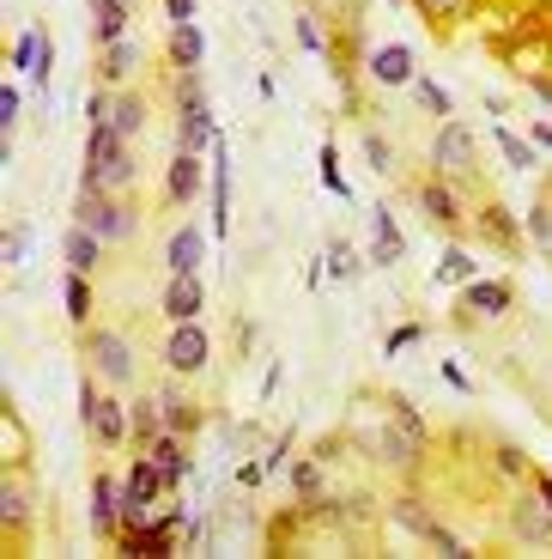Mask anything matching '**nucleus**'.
<instances>
[{
  "mask_svg": "<svg viewBox=\"0 0 552 559\" xmlns=\"http://www.w3.org/2000/svg\"><path fill=\"white\" fill-rule=\"evenodd\" d=\"M128 182H134V140L116 134V122H92V128H85L80 189H110V195H128Z\"/></svg>",
  "mask_w": 552,
  "mask_h": 559,
  "instance_id": "obj_1",
  "label": "nucleus"
},
{
  "mask_svg": "<svg viewBox=\"0 0 552 559\" xmlns=\"http://www.w3.org/2000/svg\"><path fill=\"white\" fill-rule=\"evenodd\" d=\"M80 419H85V432H92V444H104V450L134 444V407L104 390V378H92V371L80 383Z\"/></svg>",
  "mask_w": 552,
  "mask_h": 559,
  "instance_id": "obj_2",
  "label": "nucleus"
},
{
  "mask_svg": "<svg viewBox=\"0 0 552 559\" xmlns=\"http://www.w3.org/2000/svg\"><path fill=\"white\" fill-rule=\"evenodd\" d=\"M213 110H207V92H201V73H177V146L182 153H213Z\"/></svg>",
  "mask_w": 552,
  "mask_h": 559,
  "instance_id": "obj_3",
  "label": "nucleus"
},
{
  "mask_svg": "<svg viewBox=\"0 0 552 559\" xmlns=\"http://www.w3.org/2000/svg\"><path fill=\"white\" fill-rule=\"evenodd\" d=\"M85 365H92V378L104 383H134V347H128L122 329H104V322H85Z\"/></svg>",
  "mask_w": 552,
  "mask_h": 559,
  "instance_id": "obj_4",
  "label": "nucleus"
},
{
  "mask_svg": "<svg viewBox=\"0 0 552 559\" xmlns=\"http://www.w3.org/2000/svg\"><path fill=\"white\" fill-rule=\"evenodd\" d=\"M73 219L92 225L104 243H128V238H134V207H128V195H110V189H80Z\"/></svg>",
  "mask_w": 552,
  "mask_h": 559,
  "instance_id": "obj_5",
  "label": "nucleus"
},
{
  "mask_svg": "<svg viewBox=\"0 0 552 559\" xmlns=\"http://www.w3.org/2000/svg\"><path fill=\"white\" fill-rule=\"evenodd\" d=\"M213 359V341L207 329H201V317L194 322H170V341H165V365L177 371V378H201Z\"/></svg>",
  "mask_w": 552,
  "mask_h": 559,
  "instance_id": "obj_6",
  "label": "nucleus"
},
{
  "mask_svg": "<svg viewBox=\"0 0 552 559\" xmlns=\"http://www.w3.org/2000/svg\"><path fill=\"white\" fill-rule=\"evenodd\" d=\"M473 158H480V146H473L468 128H461V122H443L437 140H431V170H437V177L468 182V177H473Z\"/></svg>",
  "mask_w": 552,
  "mask_h": 559,
  "instance_id": "obj_7",
  "label": "nucleus"
},
{
  "mask_svg": "<svg viewBox=\"0 0 552 559\" xmlns=\"http://www.w3.org/2000/svg\"><path fill=\"white\" fill-rule=\"evenodd\" d=\"M395 523H400L407 535H419L425 547H437L443 559H468V547H461V535H449V530H443V523L431 518V511H425L419 499H395Z\"/></svg>",
  "mask_w": 552,
  "mask_h": 559,
  "instance_id": "obj_8",
  "label": "nucleus"
},
{
  "mask_svg": "<svg viewBox=\"0 0 552 559\" xmlns=\"http://www.w3.org/2000/svg\"><path fill=\"white\" fill-rule=\"evenodd\" d=\"M419 207H425V219H431V225H443L449 238H461V219H468V213H461L456 177H437V170H431V177L419 182Z\"/></svg>",
  "mask_w": 552,
  "mask_h": 559,
  "instance_id": "obj_9",
  "label": "nucleus"
},
{
  "mask_svg": "<svg viewBox=\"0 0 552 559\" xmlns=\"http://www.w3.org/2000/svg\"><path fill=\"white\" fill-rule=\"evenodd\" d=\"M201 182H213V165L207 153H170V170H165V195L177 201V207H194V195H201Z\"/></svg>",
  "mask_w": 552,
  "mask_h": 559,
  "instance_id": "obj_10",
  "label": "nucleus"
},
{
  "mask_svg": "<svg viewBox=\"0 0 552 559\" xmlns=\"http://www.w3.org/2000/svg\"><path fill=\"white\" fill-rule=\"evenodd\" d=\"M504 523H511L516 542H528V547H552V511L540 504V492H535V487H528L523 499H511Z\"/></svg>",
  "mask_w": 552,
  "mask_h": 559,
  "instance_id": "obj_11",
  "label": "nucleus"
},
{
  "mask_svg": "<svg viewBox=\"0 0 552 559\" xmlns=\"http://www.w3.org/2000/svg\"><path fill=\"white\" fill-rule=\"evenodd\" d=\"M31 511H37V499H31V480L19 475V462H7V475H0V530H7V535H25V530H31Z\"/></svg>",
  "mask_w": 552,
  "mask_h": 559,
  "instance_id": "obj_12",
  "label": "nucleus"
},
{
  "mask_svg": "<svg viewBox=\"0 0 552 559\" xmlns=\"http://www.w3.org/2000/svg\"><path fill=\"white\" fill-rule=\"evenodd\" d=\"M92 530L104 535V542H116L122 535V480L116 475H92Z\"/></svg>",
  "mask_w": 552,
  "mask_h": 559,
  "instance_id": "obj_13",
  "label": "nucleus"
},
{
  "mask_svg": "<svg viewBox=\"0 0 552 559\" xmlns=\"http://www.w3.org/2000/svg\"><path fill=\"white\" fill-rule=\"evenodd\" d=\"M364 73H371V85H413L419 80L407 43H383V49H371V56H364Z\"/></svg>",
  "mask_w": 552,
  "mask_h": 559,
  "instance_id": "obj_14",
  "label": "nucleus"
},
{
  "mask_svg": "<svg viewBox=\"0 0 552 559\" xmlns=\"http://www.w3.org/2000/svg\"><path fill=\"white\" fill-rule=\"evenodd\" d=\"M371 450H376L383 462H395V468H419V456H425V438H419L413 426H400V419L388 414V426L376 432V444H371Z\"/></svg>",
  "mask_w": 552,
  "mask_h": 559,
  "instance_id": "obj_15",
  "label": "nucleus"
},
{
  "mask_svg": "<svg viewBox=\"0 0 552 559\" xmlns=\"http://www.w3.org/2000/svg\"><path fill=\"white\" fill-rule=\"evenodd\" d=\"M201 262H207V231L201 225H177L165 243V267L170 274H201Z\"/></svg>",
  "mask_w": 552,
  "mask_h": 559,
  "instance_id": "obj_16",
  "label": "nucleus"
},
{
  "mask_svg": "<svg viewBox=\"0 0 552 559\" xmlns=\"http://www.w3.org/2000/svg\"><path fill=\"white\" fill-rule=\"evenodd\" d=\"M511 305H516L511 280H480L473 274L468 286H461V310H473V317H504Z\"/></svg>",
  "mask_w": 552,
  "mask_h": 559,
  "instance_id": "obj_17",
  "label": "nucleus"
},
{
  "mask_svg": "<svg viewBox=\"0 0 552 559\" xmlns=\"http://www.w3.org/2000/svg\"><path fill=\"white\" fill-rule=\"evenodd\" d=\"M207 310V286H201V274H170L165 286V317L170 322H194Z\"/></svg>",
  "mask_w": 552,
  "mask_h": 559,
  "instance_id": "obj_18",
  "label": "nucleus"
},
{
  "mask_svg": "<svg viewBox=\"0 0 552 559\" xmlns=\"http://www.w3.org/2000/svg\"><path fill=\"white\" fill-rule=\"evenodd\" d=\"M104 250H110V243L97 238L92 225H80V219H73V225H68V238H61V255H68V267H73V274H97Z\"/></svg>",
  "mask_w": 552,
  "mask_h": 559,
  "instance_id": "obj_19",
  "label": "nucleus"
},
{
  "mask_svg": "<svg viewBox=\"0 0 552 559\" xmlns=\"http://www.w3.org/2000/svg\"><path fill=\"white\" fill-rule=\"evenodd\" d=\"M407 255V238H400V225L388 207H371V262L376 267H395Z\"/></svg>",
  "mask_w": 552,
  "mask_h": 559,
  "instance_id": "obj_20",
  "label": "nucleus"
},
{
  "mask_svg": "<svg viewBox=\"0 0 552 559\" xmlns=\"http://www.w3.org/2000/svg\"><path fill=\"white\" fill-rule=\"evenodd\" d=\"M146 456H153L158 468H165L170 492H177L182 480H189V438H182V432H158L153 444H146Z\"/></svg>",
  "mask_w": 552,
  "mask_h": 559,
  "instance_id": "obj_21",
  "label": "nucleus"
},
{
  "mask_svg": "<svg viewBox=\"0 0 552 559\" xmlns=\"http://www.w3.org/2000/svg\"><path fill=\"white\" fill-rule=\"evenodd\" d=\"M201 61H207V37H201V25H170V68L177 73H201Z\"/></svg>",
  "mask_w": 552,
  "mask_h": 559,
  "instance_id": "obj_22",
  "label": "nucleus"
},
{
  "mask_svg": "<svg viewBox=\"0 0 552 559\" xmlns=\"http://www.w3.org/2000/svg\"><path fill=\"white\" fill-rule=\"evenodd\" d=\"M128 19H134L128 0H92V43H97V49H104V43H122L128 37Z\"/></svg>",
  "mask_w": 552,
  "mask_h": 559,
  "instance_id": "obj_23",
  "label": "nucleus"
},
{
  "mask_svg": "<svg viewBox=\"0 0 552 559\" xmlns=\"http://www.w3.org/2000/svg\"><path fill=\"white\" fill-rule=\"evenodd\" d=\"M134 68H140V43H134V37H122V43H104V49H97V73H104V85H122V80H134Z\"/></svg>",
  "mask_w": 552,
  "mask_h": 559,
  "instance_id": "obj_24",
  "label": "nucleus"
},
{
  "mask_svg": "<svg viewBox=\"0 0 552 559\" xmlns=\"http://www.w3.org/2000/svg\"><path fill=\"white\" fill-rule=\"evenodd\" d=\"M128 407H134V450H146L165 432V395H140V402H128Z\"/></svg>",
  "mask_w": 552,
  "mask_h": 559,
  "instance_id": "obj_25",
  "label": "nucleus"
},
{
  "mask_svg": "<svg viewBox=\"0 0 552 559\" xmlns=\"http://www.w3.org/2000/svg\"><path fill=\"white\" fill-rule=\"evenodd\" d=\"M492 140H497V153H504V165H511V170H528V165H540V146H535V140H523V134H516V128H504V122H497L492 128Z\"/></svg>",
  "mask_w": 552,
  "mask_h": 559,
  "instance_id": "obj_26",
  "label": "nucleus"
},
{
  "mask_svg": "<svg viewBox=\"0 0 552 559\" xmlns=\"http://www.w3.org/2000/svg\"><path fill=\"white\" fill-rule=\"evenodd\" d=\"M165 395V432H182V438H194V426H201V414H194V402L170 383V390H158Z\"/></svg>",
  "mask_w": 552,
  "mask_h": 559,
  "instance_id": "obj_27",
  "label": "nucleus"
},
{
  "mask_svg": "<svg viewBox=\"0 0 552 559\" xmlns=\"http://www.w3.org/2000/svg\"><path fill=\"white\" fill-rule=\"evenodd\" d=\"M61 305H68V317L85 329V322H92V274H73L68 267V280H61Z\"/></svg>",
  "mask_w": 552,
  "mask_h": 559,
  "instance_id": "obj_28",
  "label": "nucleus"
},
{
  "mask_svg": "<svg viewBox=\"0 0 552 559\" xmlns=\"http://www.w3.org/2000/svg\"><path fill=\"white\" fill-rule=\"evenodd\" d=\"M480 231L497 243V250H516V213L511 207H497V201H492V207H480Z\"/></svg>",
  "mask_w": 552,
  "mask_h": 559,
  "instance_id": "obj_29",
  "label": "nucleus"
},
{
  "mask_svg": "<svg viewBox=\"0 0 552 559\" xmlns=\"http://www.w3.org/2000/svg\"><path fill=\"white\" fill-rule=\"evenodd\" d=\"M110 122H116V134H122V140H140V134H146V104H140L134 92H122L116 110H110Z\"/></svg>",
  "mask_w": 552,
  "mask_h": 559,
  "instance_id": "obj_30",
  "label": "nucleus"
},
{
  "mask_svg": "<svg viewBox=\"0 0 552 559\" xmlns=\"http://www.w3.org/2000/svg\"><path fill=\"white\" fill-rule=\"evenodd\" d=\"M473 274H480V262H473L461 243H449V250H443V262H437V280H443V286H468Z\"/></svg>",
  "mask_w": 552,
  "mask_h": 559,
  "instance_id": "obj_31",
  "label": "nucleus"
},
{
  "mask_svg": "<svg viewBox=\"0 0 552 559\" xmlns=\"http://www.w3.org/2000/svg\"><path fill=\"white\" fill-rule=\"evenodd\" d=\"M413 98H419V110H425V116H443V122L456 116V98H449V92H443L437 80H425V73L413 80Z\"/></svg>",
  "mask_w": 552,
  "mask_h": 559,
  "instance_id": "obj_32",
  "label": "nucleus"
},
{
  "mask_svg": "<svg viewBox=\"0 0 552 559\" xmlns=\"http://www.w3.org/2000/svg\"><path fill=\"white\" fill-rule=\"evenodd\" d=\"M291 492H298V499H322V456H298L291 462Z\"/></svg>",
  "mask_w": 552,
  "mask_h": 559,
  "instance_id": "obj_33",
  "label": "nucleus"
},
{
  "mask_svg": "<svg viewBox=\"0 0 552 559\" xmlns=\"http://www.w3.org/2000/svg\"><path fill=\"white\" fill-rule=\"evenodd\" d=\"M316 165H322V189H328L334 201H346V195H352V182H346V170H340V146H334V140L322 146V158H316Z\"/></svg>",
  "mask_w": 552,
  "mask_h": 559,
  "instance_id": "obj_34",
  "label": "nucleus"
},
{
  "mask_svg": "<svg viewBox=\"0 0 552 559\" xmlns=\"http://www.w3.org/2000/svg\"><path fill=\"white\" fill-rule=\"evenodd\" d=\"M43 37H49V31H37V25H31V31H19V37H13V68L25 73V80H31V73H37V56H43Z\"/></svg>",
  "mask_w": 552,
  "mask_h": 559,
  "instance_id": "obj_35",
  "label": "nucleus"
},
{
  "mask_svg": "<svg viewBox=\"0 0 552 559\" xmlns=\"http://www.w3.org/2000/svg\"><path fill=\"white\" fill-rule=\"evenodd\" d=\"M25 250H31V225L13 219V225H7V238H0V262H7V267H25Z\"/></svg>",
  "mask_w": 552,
  "mask_h": 559,
  "instance_id": "obj_36",
  "label": "nucleus"
},
{
  "mask_svg": "<svg viewBox=\"0 0 552 559\" xmlns=\"http://www.w3.org/2000/svg\"><path fill=\"white\" fill-rule=\"evenodd\" d=\"M425 19H437V25H461V19L473 13V0H413Z\"/></svg>",
  "mask_w": 552,
  "mask_h": 559,
  "instance_id": "obj_37",
  "label": "nucleus"
},
{
  "mask_svg": "<svg viewBox=\"0 0 552 559\" xmlns=\"http://www.w3.org/2000/svg\"><path fill=\"white\" fill-rule=\"evenodd\" d=\"M419 341H425V329H419V322H400V329H388V341H383V359H400V353H413Z\"/></svg>",
  "mask_w": 552,
  "mask_h": 559,
  "instance_id": "obj_38",
  "label": "nucleus"
},
{
  "mask_svg": "<svg viewBox=\"0 0 552 559\" xmlns=\"http://www.w3.org/2000/svg\"><path fill=\"white\" fill-rule=\"evenodd\" d=\"M298 49H304V56H328V37H322L316 13H298Z\"/></svg>",
  "mask_w": 552,
  "mask_h": 559,
  "instance_id": "obj_39",
  "label": "nucleus"
},
{
  "mask_svg": "<svg viewBox=\"0 0 552 559\" xmlns=\"http://www.w3.org/2000/svg\"><path fill=\"white\" fill-rule=\"evenodd\" d=\"M364 158H371V170H376V177H388V170H395V146H388V140L376 134V128L364 134Z\"/></svg>",
  "mask_w": 552,
  "mask_h": 559,
  "instance_id": "obj_40",
  "label": "nucleus"
},
{
  "mask_svg": "<svg viewBox=\"0 0 552 559\" xmlns=\"http://www.w3.org/2000/svg\"><path fill=\"white\" fill-rule=\"evenodd\" d=\"M19 104H25L19 98V85H0V134H13L19 128Z\"/></svg>",
  "mask_w": 552,
  "mask_h": 559,
  "instance_id": "obj_41",
  "label": "nucleus"
},
{
  "mask_svg": "<svg viewBox=\"0 0 552 559\" xmlns=\"http://www.w3.org/2000/svg\"><path fill=\"white\" fill-rule=\"evenodd\" d=\"M497 468H504V475H516V480L535 475V468H528V456H523L516 444H497Z\"/></svg>",
  "mask_w": 552,
  "mask_h": 559,
  "instance_id": "obj_42",
  "label": "nucleus"
},
{
  "mask_svg": "<svg viewBox=\"0 0 552 559\" xmlns=\"http://www.w3.org/2000/svg\"><path fill=\"white\" fill-rule=\"evenodd\" d=\"M352 267H359V262H352V250H346V243L334 238V250H328V274H334V280H352Z\"/></svg>",
  "mask_w": 552,
  "mask_h": 559,
  "instance_id": "obj_43",
  "label": "nucleus"
},
{
  "mask_svg": "<svg viewBox=\"0 0 552 559\" xmlns=\"http://www.w3.org/2000/svg\"><path fill=\"white\" fill-rule=\"evenodd\" d=\"M110 110H116L110 92H92V98H85V128H92V122H110Z\"/></svg>",
  "mask_w": 552,
  "mask_h": 559,
  "instance_id": "obj_44",
  "label": "nucleus"
},
{
  "mask_svg": "<svg viewBox=\"0 0 552 559\" xmlns=\"http://www.w3.org/2000/svg\"><path fill=\"white\" fill-rule=\"evenodd\" d=\"M194 13H201V7H194V0H165V19H170V25H189Z\"/></svg>",
  "mask_w": 552,
  "mask_h": 559,
  "instance_id": "obj_45",
  "label": "nucleus"
},
{
  "mask_svg": "<svg viewBox=\"0 0 552 559\" xmlns=\"http://www.w3.org/2000/svg\"><path fill=\"white\" fill-rule=\"evenodd\" d=\"M443 383H449V390H461V395H468V390H473V383H468V371H461V365H456V359H443Z\"/></svg>",
  "mask_w": 552,
  "mask_h": 559,
  "instance_id": "obj_46",
  "label": "nucleus"
},
{
  "mask_svg": "<svg viewBox=\"0 0 552 559\" xmlns=\"http://www.w3.org/2000/svg\"><path fill=\"white\" fill-rule=\"evenodd\" d=\"M262 475H267L262 462H243V468H237V487H262Z\"/></svg>",
  "mask_w": 552,
  "mask_h": 559,
  "instance_id": "obj_47",
  "label": "nucleus"
},
{
  "mask_svg": "<svg viewBox=\"0 0 552 559\" xmlns=\"http://www.w3.org/2000/svg\"><path fill=\"white\" fill-rule=\"evenodd\" d=\"M528 225H535V238H540V243L552 238V213H547V207H535V213H528Z\"/></svg>",
  "mask_w": 552,
  "mask_h": 559,
  "instance_id": "obj_48",
  "label": "nucleus"
},
{
  "mask_svg": "<svg viewBox=\"0 0 552 559\" xmlns=\"http://www.w3.org/2000/svg\"><path fill=\"white\" fill-rule=\"evenodd\" d=\"M528 487H535V492H540V504L552 511V475H540V468H535V475H528Z\"/></svg>",
  "mask_w": 552,
  "mask_h": 559,
  "instance_id": "obj_49",
  "label": "nucleus"
},
{
  "mask_svg": "<svg viewBox=\"0 0 552 559\" xmlns=\"http://www.w3.org/2000/svg\"><path fill=\"white\" fill-rule=\"evenodd\" d=\"M528 92H535L540 104H552V80H540V73H528Z\"/></svg>",
  "mask_w": 552,
  "mask_h": 559,
  "instance_id": "obj_50",
  "label": "nucleus"
},
{
  "mask_svg": "<svg viewBox=\"0 0 552 559\" xmlns=\"http://www.w3.org/2000/svg\"><path fill=\"white\" fill-rule=\"evenodd\" d=\"M528 140H535V146H547V153H552V122H535V128H528Z\"/></svg>",
  "mask_w": 552,
  "mask_h": 559,
  "instance_id": "obj_51",
  "label": "nucleus"
},
{
  "mask_svg": "<svg viewBox=\"0 0 552 559\" xmlns=\"http://www.w3.org/2000/svg\"><path fill=\"white\" fill-rule=\"evenodd\" d=\"M128 7H134V0H128Z\"/></svg>",
  "mask_w": 552,
  "mask_h": 559,
  "instance_id": "obj_52",
  "label": "nucleus"
}]
</instances>
